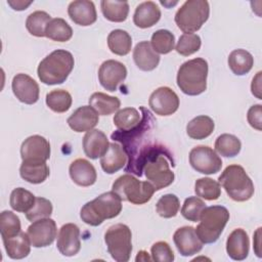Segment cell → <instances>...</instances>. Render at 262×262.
Instances as JSON below:
<instances>
[{"label": "cell", "mask_w": 262, "mask_h": 262, "mask_svg": "<svg viewBox=\"0 0 262 262\" xmlns=\"http://www.w3.org/2000/svg\"><path fill=\"white\" fill-rule=\"evenodd\" d=\"M142 112L140 124L129 131H116L112 134V139L120 141L124 148L128 160V165L125 168L126 172H132L137 176H142V168L146 158L155 150L165 148L156 143L152 139V129L155 119L151 113L141 106Z\"/></svg>", "instance_id": "cell-1"}, {"label": "cell", "mask_w": 262, "mask_h": 262, "mask_svg": "<svg viewBox=\"0 0 262 262\" xmlns=\"http://www.w3.org/2000/svg\"><path fill=\"white\" fill-rule=\"evenodd\" d=\"M74 64L75 60L71 52L57 49L40 61L37 74L40 81L46 85L61 84L68 79Z\"/></svg>", "instance_id": "cell-2"}, {"label": "cell", "mask_w": 262, "mask_h": 262, "mask_svg": "<svg viewBox=\"0 0 262 262\" xmlns=\"http://www.w3.org/2000/svg\"><path fill=\"white\" fill-rule=\"evenodd\" d=\"M122 211V200L115 191L101 193L86 203L80 212L82 221L91 226L100 225L105 219L117 217Z\"/></svg>", "instance_id": "cell-3"}, {"label": "cell", "mask_w": 262, "mask_h": 262, "mask_svg": "<svg viewBox=\"0 0 262 262\" xmlns=\"http://www.w3.org/2000/svg\"><path fill=\"white\" fill-rule=\"evenodd\" d=\"M208 62L198 57L183 62L177 73V86L187 95L195 96L207 89Z\"/></svg>", "instance_id": "cell-4"}, {"label": "cell", "mask_w": 262, "mask_h": 262, "mask_svg": "<svg viewBox=\"0 0 262 262\" xmlns=\"http://www.w3.org/2000/svg\"><path fill=\"white\" fill-rule=\"evenodd\" d=\"M170 165L174 166L172 155L166 149H157L152 151L145 160L142 168L145 177L155 187L156 191L173 183L175 175L170 169Z\"/></svg>", "instance_id": "cell-5"}, {"label": "cell", "mask_w": 262, "mask_h": 262, "mask_svg": "<svg viewBox=\"0 0 262 262\" xmlns=\"http://www.w3.org/2000/svg\"><path fill=\"white\" fill-rule=\"evenodd\" d=\"M218 182L225 189L227 195L235 202L250 200L255 191L253 181L239 165L227 166L219 176Z\"/></svg>", "instance_id": "cell-6"}, {"label": "cell", "mask_w": 262, "mask_h": 262, "mask_svg": "<svg viewBox=\"0 0 262 262\" xmlns=\"http://www.w3.org/2000/svg\"><path fill=\"white\" fill-rule=\"evenodd\" d=\"M229 212L222 206L206 207L200 216V223L195 233L203 244H213L221 235L227 221Z\"/></svg>", "instance_id": "cell-7"}, {"label": "cell", "mask_w": 262, "mask_h": 262, "mask_svg": "<svg viewBox=\"0 0 262 262\" xmlns=\"http://www.w3.org/2000/svg\"><path fill=\"white\" fill-rule=\"evenodd\" d=\"M210 14L206 0H187L175 13V23L184 34H193L207 21Z\"/></svg>", "instance_id": "cell-8"}, {"label": "cell", "mask_w": 262, "mask_h": 262, "mask_svg": "<svg viewBox=\"0 0 262 262\" xmlns=\"http://www.w3.org/2000/svg\"><path fill=\"white\" fill-rule=\"evenodd\" d=\"M122 201L130 202L134 205L147 203L156 189L148 181H140L130 174H124L117 178L112 186Z\"/></svg>", "instance_id": "cell-9"}, {"label": "cell", "mask_w": 262, "mask_h": 262, "mask_svg": "<svg viewBox=\"0 0 262 262\" xmlns=\"http://www.w3.org/2000/svg\"><path fill=\"white\" fill-rule=\"evenodd\" d=\"M132 233L126 224L110 226L104 233V242L112 258L118 262H127L132 252Z\"/></svg>", "instance_id": "cell-10"}, {"label": "cell", "mask_w": 262, "mask_h": 262, "mask_svg": "<svg viewBox=\"0 0 262 262\" xmlns=\"http://www.w3.org/2000/svg\"><path fill=\"white\" fill-rule=\"evenodd\" d=\"M189 163L191 167L202 174L211 175L219 172L222 161L214 149L207 145H198L189 152Z\"/></svg>", "instance_id": "cell-11"}, {"label": "cell", "mask_w": 262, "mask_h": 262, "mask_svg": "<svg viewBox=\"0 0 262 262\" xmlns=\"http://www.w3.org/2000/svg\"><path fill=\"white\" fill-rule=\"evenodd\" d=\"M148 104L156 115L170 116L178 110L179 97L171 88L163 86L150 94Z\"/></svg>", "instance_id": "cell-12"}, {"label": "cell", "mask_w": 262, "mask_h": 262, "mask_svg": "<svg viewBox=\"0 0 262 262\" xmlns=\"http://www.w3.org/2000/svg\"><path fill=\"white\" fill-rule=\"evenodd\" d=\"M27 233L33 247L43 248L50 246L56 237V223L51 218L36 220L28 227Z\"/></svg>", "instance_id": "cell-13"}, {"label": "cell", "mask_w": 262, "mask_h": 262, "mask_svg": "<svg viewBox=\"0 0 262 262\" xmlns=\"http://www.w3.org/2000/svg\"><path fill=\"white\" fill-rule=\"evenodd\" d=\"M126 77L127 69L118 60H105L101 63L98 70V80L100 85L112 92L118 89L119 85L124 82Z\"/></svg>", "instance_id": "cell-14"}, {"label": "cell", "mask_w": 262, "mask_h": 262, "mask_svg": "<svg viewBox=\"0 0 262 262\" xmlns=\"http://www.w3.org/2000/svg\"><path fill=\"white\" fill-rule=\"evenodd\" d=\"M23 162H46L50 158V144L41 135H32L25 139L20 146Z\"/></svg>", "instance_id": "cell-15"}, {"label": "cell", "mask_w": 262, "mask_h": 262, "mask_svg": "<svg viewBox=\"0 0 262 262\" xmlns=\"http://www.w3.org/2000/svg\"><path fill=\"white\" fill-rule=\"evenodd\" d=\"M13 94L16 98L26 104H33L39 99V85L27 74H17L13 77L11 83Z\"/></svg>", "instance_id": "cell-16"}, {"label": "cell", "mask_w": 262, "mask_h": 262, "mask_svg": "<svg viewBox=\"0 0 262 262\" xmlns=\"http://www.w3.org/2000/svg\"><path fill=\"white\" fill-rule=\"evenodd\" d=\"M173 241L178 252L184 257L195 255L203 249V243L192 226L178 228L174 232Z\"/></svg>", "instance_id": "cell-17"}, {"label": "cell", "mask_w": 262, "mask_h": 262, "mask_svg": "<svg viewBox=\"0 0 262 262\" xmlns=\"http://www.w3.org/2000/svg\"><path fill=\"white\" fill-rule=\"evenodd\" d=\"M56 247L60 254L72 257L78 254L81 249L80 229L74 223H67L59 229Z\"/></svg>", "instance_id": "cell-18"}, {"label": "cell", "mask_w": 262, "mask_h": 262, "mask_svg": "<svg viewBox=\"0 0 262 262\" xmlns=\"http://www.w3.org/2000/svg\"><path fill=\"white\" fill-rule=\"evenodd\" d=\"M97 112L90 105H83L77 108L69 118L68 125L75 132H87L92 130L99 121Z\"/></svg>", "instance_id": "cell-19"}, {"label": "cell", "mask_w": 262, "mask_h": 262, "mask_svg": "<svg viewBox=\"0 0 262 262\" xmlns=\"http://www.w3.org/2000/svg\"><path fill=\"white\" fill-rule=\"evenodd\" d=\"M68 14L77 25L87 27L96 21L97 13L92 1L76 0L69 4Z\"/></svg>", "instance_id": "cell-20"}, {"label": "cell", "mask_w": 262, "mask_h": 262, "mask_svg": "<svg viewBox=\"0 0 262 262\" xmlns=\"http://www.w3.org/2000/svg\"><path fill=\"white\" fill-rule=\"evenodd\" d=\"M108 146L110 142L106 135L98 129L87 131L83 137L84 152L92 160H96L104 156L108 149Z\"/></svg>", "instance_id": "cell-21"}, {"label": "cell", "mask_w": 262, "mask_h": 262, "mask_svg": "<svg viewBox=\"0 0 262 262\" xmlns=\"http://www.w3.org/2000/svg\"><path fill=\"white\" fill-rule=\"evenodd\" d=\"M72 180L79 186L87 187L95 183L97 174L94 166L85 159H77L73 161L69 168Z\"/></svg>", "instance_id": "cell-22"}, {"label": "cell", "mask_w": 262, "mask_h": 262, "mask_svg": "<svg viewBox=\"0 0 262 262\" xmlns=\"http://www.w3.org/2000/svg\"><path fill=\"white\" fill-rule=\"evenodd\" d=\"M249 249V236L243 228H236L228 235L226 241V252L231 259L236 261L245 260L248 257Z\"/></svg>", "instance_id": "cell-23"}, {"label": "cell", "mask_w": 262, "mask_h": 262, "mask_svg": "<svg viewBox=\"0 0 262 262\" xmlns=\"http://www.w3.org/2000/svg\"><path fill=\"white\" fill-rule=\"evenodd\" d=\"M133 59L138 69L149 72L158 67L160 55L152 49L148 41H141L136 44L133 50Z\"/></svg>", "instance_id": "cell-24"}, {"label": "cell", "mask_w": 262, "mask_h": 262, "mask_svg": "<svg viewBox=\"0 0 262 262\" xmlns=\"http://www.w3.org/2000/svg\"><path fill=\"white\" fill-rule=\"evenodd\" d=\"M127 163V155L124 148L116 143H110L107 151L100 158L102 170L107 174H114L125 167Z\"/></svg>", "instance_id": "cell-25"}, {"label": "cell", "mask_w": 262, "mask_h": 262, "mask_svg": "<svg viewBox=\"0 0 262 262\" xmlns=\"http://www.w3.org/2000/svg\"><path fill=\"white\" fill-rule=\"evenodd\" d=\"M161 18V10L159 6L152 1H145L140 3L134 12V25L141 29L150 28L156 25Z\"/></svg>", "instance_id": "cell-26"}, {"label": "cell", "mask_w": 262, "mask_h": 262, "mask_svg": "<svg viewBox=\"0 0 262 262\" xmlns=\"http://www.w3.org/2000/svg\"><path fill=\"white\" fill-rule=\"evenodd\" d=\"M5 251L11 259H23L31 252V241L28 233L20 231L18 234L2 238Z\"/></svg>", "instance_id": "cell-27"}, {"label": "cell", "mask_w": 262, "mask_h": 262, "mask_svg": "<svg viewBox=\"0 0 262 262\" xmlns=\"http://www.w3.org/2000/svg\"><path fill=\"white\" fill-rule=\"evenodd\" d=\"M20 177L33 184H39L49 176V168L46 162H23L19 168Z\"/></svg>", "instance_id": "cell-28"}, {"label": "cell", "mask_w": 262, "mask_h": 262, "mask_svg": "<svg viewBox=\"0 0 262 262\" xmlns=\"http://www.w3.org/2000/svg\"><path fill=\"white\" fill-rule=\"evenodd\" d=\"M89 104L98 115L108 116L117 112L121 106V101L118 97L107 95L102 92H95L89 98Z\"/></svg>", "instance_id": "cell-29"}, {"label": "cell", "mask_w": 262, "mask_h": 262, "mask_svg": "<svg viewBox=\"0 0 262 262\" xmlns=\"http://www.w3.org/2000/svg\"><path fill=\"white\" fill-rule=\"evenodd\" d=\"M254 64L252 54L245 49H235L228 56V66L232 73L236 76L248 74Z\"/></svg>", "instance_id": "cell-30"}, {"label": "cell", "mask_w": 262, "mask_h": 262, "mask_svg": "<svg viewBox=\"0 0 262 262\" xmlns=\"http://www.w3.org/2000/svg\"><path fill=\"white\" fill-rule=\"evenodd\" d=\"M214 128V121L210 117L198 116L187 124L186 133L190 138L201 140L210 136L213 133Z\"/></svg>", "instance_id": "cell-31"}, {"label": "cell", "mask_w": 262, "mask_h": 262, "mask_svg": "<svg viewBox=\"0 0 262 262\" xmlns=\"http://www.w3.org/2000/svg\"><path fill=\"white\" fill-rule=\"evenodd\" d=\"M107 46L114 54L127 55L132 47L131 36L124 30H114L107 36Z\"/></svg>", "instance_id": "cell-32"}, {"label": "cell", "mask_w": 262, "mask_h": 262, "mask_svg": "<svg viewBox=\"0 0 262 262\" xmlns=\"http://www.w3.org/2000/svg\"><path fill=\"white\" fill-rule=\"evenodd\" d=\"M101 12L104 17L114 23L126 20L129 13V4L127 1L102 0L100 2Z\"/></svg>", "instance_id": "cell-33"}, {"label": "cell", "mask_w": 262, "mask_h": 262, "mask_svg": "<svg viewBox=\"0 0 262 262\" xmlns=\"http://www.w3.org/2000/svg\"><path fill=\"white\" fill-rule=\"evenodd\" d=\"M113 121L118 130L129 131L140 124L141 114L135 107H125L116 113Z\"/></svg>", "instance_id": "cell-34"}, {"label": "cell", "mask_w": 262, "mask_h": 262, "mask_svg": "<svg viewBox=\"0 0 262 262\" xmlns=\"http://www.w3.org/2000/svg\"><path fill=\"white\" fill-rule=\"evenodd\" d=\"M73 36L71 26L60 17L52 18L46 27L45 37L56 42H67Z\"/></svg>", "instance_id": "cell-35"}, {"label": "cell", "mask_w": 262, "mask_h": 262, "mask_svg": "<svg viewBox=\"0 0 262 262\" xmlns=\"http://www.w3.org/2000/svg\"><path fill=\"white\" fill-rule=\"evenodd\" d=\"M242 143L239 139L232 134H221L215 141L216 151L223 157L232 158L239 154Z\"/></svg>", "instance_id": "cell-36"}, {"label": "cell", "mask_w": 262, "mask_h": 262, "mask_svg": "<svg viewBox=\"0 0 262 262\" xmlns=\"http://www.w3.org/2000/svg\"><path fill=\"white\" fill-rule=\"evenodd\" d=\"M46 104L55 113H66L72 105V96L67 90L54 89L46 94Z\"/></svg>", "instance_id": "cell-37"}, {"label": "cell", "mask_w": 262, "mask_h": 262, "mask_svg": "<svg viewBox=\"0 0 262 262\" xmlns=\"http://www.w3.org/2000/svg\"><path fill=\"white\" fill-rule=\"evenodd\" d=\"M194 191L199 198L207 201H215L219 199L221 194V185L214 179L204 177L195 181Z\"/></svg>", "instance_id": "cell-38"}, {"label": "cell", "mask_w": 262, "mask_h": 262, "mask_svg": "<svg viewBox=\"0 0 262 262\" xmlns=\"http://www.w3.org/2000/svg\"><path fill=\"white\" fill-rule=\"evenodd\" d=\"M35 200L36 198L31 191L23 187H17L11 191L9 204L12 210L16 212L27 213L33 207Z\"/></svg>", "instance_id": "cell-39"}, {"label": "cell", "mask_w": 262, "mask_h": 262, "mask_svg": "<svg viewBox=\"0 0 262 262\" xmlns=\"http://www.w3.org/2000/svg\"><path fill=\"white\" fill-rule=\"evenodd\" d=\"M51 16L42 10H37L32 12L26 20V28L29 33L36 37H45V30L49 21L51 20Z\"/></svg>", "instance_id": "cell-40"}, {"label": "cell", "mask_w": 262, "mask_h": 262, "mask_svg": "<svg viewBox=\"0 0 262 262\" xmlns=\"http://www.w3.org/2000/svg\"><path fill=\"white\" fill-rule=\"evenodd\" d=\"M150 45L157 53L167 54L174 49L175 37L168 30H158L151 36Z\"/></svg>", "instance_id": "cell-41"}, {"label": "cell", "mask_w": 262, "mask_h": 262, "mask_svg": "<svg viewBox=\"0 0 262 262\" xmlns=\"http://www.w3.org/2000/svg\"><path fill=\"white\" fill-rule=\"evenodd\" d=\"M20 231L19 218L11 211H3L0 214V232L2 238L14 236Z\"/></svg>", "instance_id": "cell-42"}, {"label": "cell", "mask_w": 262, "mask_h": 262, "mask_svg": "<svg viewBox=\"0 0 262 262\" xmlns=\"http://www.w3.org/2000/svg\"><path fill=\"white\" fill-rule=\"evenodd\" d=\"M179 199L172 193H168L161 196L156 205L157 213L163 218H172L176 216L179 211Z\"/></svg>", "instance_id": "cell-43"}, {"label": "cell", "mask_w": 262, "mask_h": 262, "mask_svg": "<svg viewBox=\"0 0 262 262\" xmlns=\"http://www.w3.org/2000/svg\"><path fill=\"white\" fill-rule=\"evenodd\" d=\"M201 38L196 34H183L179 37V40L176 44L175 50L177 53L183 56H188L196 51L200 50L201 48Z\"/></svg>", "instance_id": "cell-44"}, {"label": "cell", "mask_w": 262, "mask_h": 262, "mask_svg": "<svg viewBox=\"0 0 262 262\" xmlns=\"http://www.w3.org/2000/svg\"><path fill=\"white\" fill-rule=\"evenodd\" d=\"M206 208V204L203 200L198 196L187 198L181 208L182 216L191 222H196L200 220L202 211Z\"/></svg>", "instance_id": "cell-45"}, {"label": "cell", "mask_w": 262, "mask_h": 262, "mask_svg": "<svg viewBox=\"0 0 262 262\" xmlns=\"http://www.w3.org/2000/svg\"><path fill=\"white\" fill-rule=\"evenodd\" d=\"M52 204L49 200L38 196L36 198L33 207L26 213V217L31 222L43 218H49L52 214Z\"/></svg>", "instance_id": "cell-46"}, {"label": "cell", "mask_w": 262, "mask_h": 262, "mask_svg": "<svg viewBox=\"0 0 262 262\" xmlns=\"http://www.w3.org/2000/svg\"><path fill=\"white\" fill-rule=\"evenodd\" d=\"M151 259L157 262H172L174 253L166 242H157L151 246Z\"/></svg>", "instance_id": "cell-47"}, {"label": "cell", "mask_w": 262, "mask_h": 262, "mask_svg": "<svg viewBox=\"0 0 262 262\" xmlns=\"http://www.w3.org/2000/svg\"><path fill=\"white\" fill-rule=\"evenodd\" d=\"M262 110H261V104H255L252 105L247 115V119L249 124L256 130L261 131L262 130Z\"/></svg>", "instance_id": "cell-48"}, {"label": "cell", "mask_w": 262, "mask_h": 262, "mask_svg": "<svg viewBox=\"0 0 262 262\" xmlns=\"http://www.w3.org/2000/svg\"><path fill=\"white\" fill-rule=\"evenodd\" d=\"M261 72H258L257 75L253 78L251 84V90L253 95H255L258 99H261Z\"/></svg>", "instance_id": "cell-49"}, {"label": "cell", "mask_w": 262, "mask_h": 262, "mask_svg": "<svg viewBox=\"0 0 262 262\" xmlns=\"http://www.w3.org/2000/svg\"><path fill=\"white\" fill-rule=\"evenodd\" d=\"M7 3L14 10H25V9H27L28 6H30L32 4V1L25 2V1H17L16 0V1H7Z\"/></svg>", "instance_id": "cell-50"}, {"label": "cell", "mask_w": 262, "mask_h": 262, "mask_svg": "<svg viewBox=\"0 0 262 262\" xmlns=\"http://www.w3.org/2000/svg\"><path fill=\"white\" fill-rule=\"evenodd\" d=\"M260 231H261V227H259L257 229V231L255 232L254 234V248H255V252H256V255L258 257H261V254H260Z\"/></svg>", "instance_id": "cell-51"}, {"label": "cell", "mask_w": 262, "mask_h": 262, "mask_svg": "<svg viewBox=\"0 0 262 262\" xmlns=\"http://www.w3.org/2000/svg\"><path fill=\"white\" fill-rule=\"evenodd\" d=\"M147 254L148 253L145 252V251H140V252H138L137 257H136L135 260L136 261H149L150 258H149V256Z\"/></svg>", "instance_id": "cell-52"}]
</instances>
